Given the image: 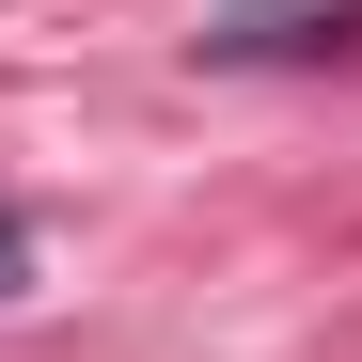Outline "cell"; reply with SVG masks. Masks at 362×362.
<instances>
[{
  "mask_svg": "<svg viewBox=\"0 0 362 362\" xmlns=\"http://www.w3.org/2000/svg\"><path fill=\"white\" fill-rule=\"evenodd\" d=\"M189 47H205V64H346V47H362V0H221Z\"/></svg>",
  "mask_w": 362,
  "mask_h": 362,
  "instance_id": "obj_1",
  "label": "cell"
},
{
  "mask_svg": "<svg viewBox=\"0 0 362 362\" xmlns=\"http://www.w3.org/2000/svg\"><path fill=\"white\" fill-rule=\"evenodd\" d=\"M16 268H32V221H16V205H0V299H16Z\"/></svg>",
  "mask_w": 362,
  "mask_h": 362,
  "instance_id": "obj_2",
  "label": "cell"
}]
</instances>
